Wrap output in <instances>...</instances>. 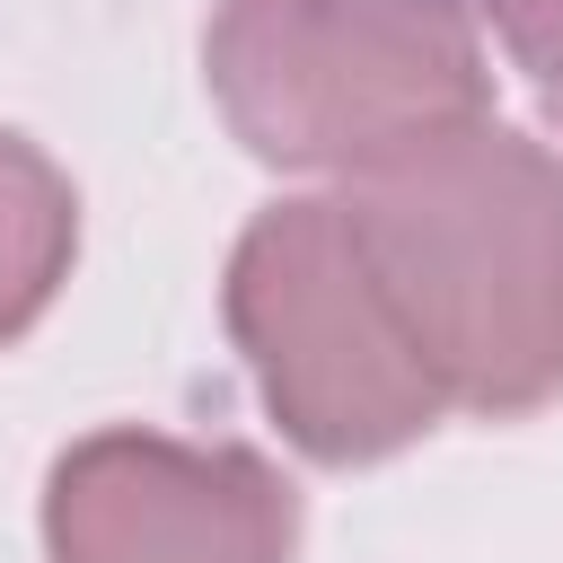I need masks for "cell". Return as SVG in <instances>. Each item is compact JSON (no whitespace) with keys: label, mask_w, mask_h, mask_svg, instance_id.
Returning a JSON list of instances; mask_svg holds the SVG:
<instances>
[{"label":"cell","mask_w":563,"mask_h":563,"mask_svg":"<svg viewBox=\"0 0 563 563\" xmlns=\"http://www.w3.org/2000/svg\"><path fill=\"white\" fill-rule=\"evenodd\" d=\"M352 246L440 405L528 413L563 387V158L466 123L352 176Z\"/></svg>","instance_id":"cell-1"},{"label":"cell","mask_w":563,"mask_h":563,"mask_svg":"<svg viewBox=\"0 0 563 563\" xmlns=\"http://www.w3.org/2000/svg\"><path fill=\"white\" fill-rule=\"evenodd\" d=\"M202 70L255 158L317 176H369L484 123L466 0H220Z\"/></svg>","instance_id":"cell-2"},{"label":"cell","mask_w":563,"mask_h":563,"mask_svg":"<svg viewBox=\"0 0 563 563\" xmlns=\"http://www.w3.org/2000/svg\"><path fill=\"white\" fill-rule=\"evenodd\" d=\"M229 334H238L264 405L282 413V431L325 466L387 457L449 413L440 387L422 378L413 343L396 334L334 194L273 202L238 238Z\"/></svg>","instance_id":"cell-3"},{"label":"cell","mask_w":563,"mask_h":563,"mask_svg":"<svg viewBox=\"0 0 563 563\" xmlns=\"http://www.w3.org/2000/svg\"><path fill=\"white\" fill-rule=\"evenodd\" d=\"M299 510L255 449L88 431L44 493L53 563H290Z\"/></svg>","instance_id":"cell-4"},{"label":"cell","mask_w":563,"mask_h":563,"mask_svg":"<svg viewBox=\"0 0 563 563\" xmlns=\"http://www.w3.org/2000/svg\"><path fill=\"white\" fill-rule=\"evenodd\" d=\"M70 238H79V211H70L62 167L26 150L18 132H0V343L53 299Z\"/></svg>","instance_id":"cell-5"},{"label":"cell","mask_w":563,"mask_h":563,"mask_svg":"<svg viewBox=\"0 0 563 563\" xmlns=\"http://www.w3.org/2000/svg\"><path fill=\"white\" fill-rule=\"evenodd\" d=\"M475 9L493 18V44L528 79L537 114L563 132V0H475Z\"/></svg>","instance_id":"cell-6"}]
</instances>
